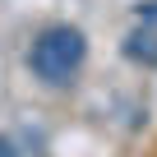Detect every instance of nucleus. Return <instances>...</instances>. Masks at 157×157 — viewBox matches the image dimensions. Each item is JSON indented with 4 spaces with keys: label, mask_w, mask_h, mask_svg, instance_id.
Here are the masks:
<instances>
[{
    "label": "nucleus",
    "mask_w": 157,
    "mask_h": 157,
    "mask_svg": "<svg viewBox=\"0 0 157 157\" xmlns=\"http://www.w3.org/2000/svg\"><path fill=\"white\" fill-rule=\"evenodd\" d=\"M83 56H88V37H83V33L69 28V23H51V28H42V33L33 37L28 65H33V74L42 78V83L60 88V83H69V78L78 74Z\"/></svg>",
    "instance_id": "obj_1"
},
{
    "label": "nucleus",
    "mask_w": 157,
    "mask_h": 157,
    "mask_svg": "<svg viewBox=\"0 0 157 157\" xmlns=\"http://www.w3.org/2000/svg\"><path fill=\"white\" fill-rule=\"evenodd\" d=\"M125 56H129L134 65H157V28L139 23V28L125 37Z\"/></svg>",
    "instance_id": "obj_2"
},
{
    "label": "nucleus",
    "mask_w": 157,
    "mask_h": 157,
    "mask_svg": "<svg viewBox=\"0 0 157 157\" xmlns=\"http://www.w3.org/2000/svg\"><path fill=\"white\" fill-rule=\"evenodd\" d=\"M134 14H139V23H157V0H139Z\"/></svg>",
    "instance_id": "obj_3"
},
{
    "label": "nucleus",
    "mask_w": 157,
    "mask_h": 157,
    "mask_svg": "<svg viewBox=\"0 0 157 157\" xmlns=\"http://www.w3.org/2000/svg\"><path fill=\"white\" fill-rule=\"evenodd\" d=\"M0 157H19V148H14V143L5 139V134H0Z\"/></svg>",
    "instance_id": "obj_4"
}]
</instances>
